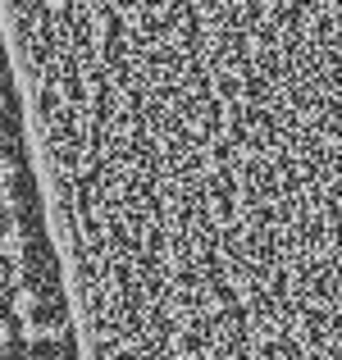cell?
<instances>
[{"instance_id": "obj_3", "label": "cell", "mask_w": 342, "mask_h": 360, "mask_svg": "<svg viewBox=\"0 0 342 360\" xmlns=\"http://www.w3.org/2000/svg\"><path fill=\"white\" fill-rule=\"evenodd\" d=\"M0 146H14V110H9L5 87H0Z\"/></svg>"}, {"instance_id": "obj_4", "label": "cell", "mask_w": 342, "mask_h": 360, "mask_svg": "<svg viewBox=\"0 0 342 360\" xmlns=\"http://www.w3.org/2000/svg\"><path fill=\"white\" fill-rule=\"evenodd\" d=\"M27 360H51V356H42V352H37V356H27Z\"/></svg>"}, {"instance_id": "obj_1", "label": "cell", "mask_w": 342, "mask_h": 360, "mask_svg": "<svg viewBox=\"0 0 342 360\" xmlns=\"http://www.w3.org/2000/svg\"><path fill=\"white\" fill-rule=\"evenodd\" d=\"M27 196H32V187H27V165H23L18 141L14 146H0V210L5 214H23Z\"/></svg>"}, {"instance_id": "obj_2", "label": "cell", "mask_w": 342, "mask_h": 360, "mask_svg": "<svg viewBox=\"0 0 342 360\" xmlns=\"http://www.w3.org/2000/svg\"><path fill=\"white\" fill-rule=\"evenodd\" d=\"M18 324H14V315H9V310H0V360H9L14 356V347H18Z\"/></svg>"}]
</instances>
